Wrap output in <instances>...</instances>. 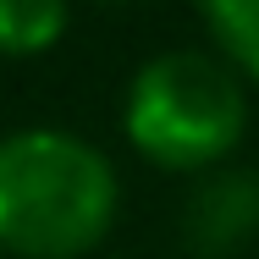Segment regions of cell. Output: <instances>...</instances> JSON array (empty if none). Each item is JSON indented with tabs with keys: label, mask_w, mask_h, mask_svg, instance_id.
<instances>
[{
	"label": "cell",
	"mask_w": 259,
	"mask_h": 259,
	"mask_svg": "<svg viewBox=\"0 0 259 259\" xmlns=\"http://www.w3.org/2000/svg\"><path fill=\"white\" fill-rule=\"evenodd\" d=\"M248 105L237 77L199 50L155 55L127 89V138L165 171H215L237 149Z\"/></svg>",
	"instance_id": "2"
},
{
	"label": "cell",
	"mask_w": 259,
	"mask_h": 259,
	"mask_svg": "<svg viewBox=\"0 0 259 259\" xmlns=\"http://www.w3.org/2000/svg\"><path fill=\"white\" fill-rule=\"evenodd\" d=\"M110 160L55 127L0 144V248L22 259H77L116 221Z\"/></svg>",
	"instance_id": "1"
},
{
	"label": "cell",
	"mask_w": 259,
	"mask_h": 259,
	"mask_svg": "<svg viewBox=\"0 0 259 259\" xmlns=\"http://www.w3.org/2000/svg\"><path fill=\"white\" fill-rule=\"evenodd\" d=\"M199 17H204L209 39L221 45V55L259 83V0H209Z\"/></svg>",
	"instance_id": "4"
},
{
	"label": "cell",
	"mask_w": 259,
	"mask_h": 259,
	"mask_svg": "<svg viewBox=\"0 0 259 259\" xmlns=\"http://www.w3.org/2000/svg\"><path fill=\"white\" fill-rule=\"evenodd\" d=\"M248 237H259V171L215 165L193 182L182 204V243L193 254H237Z\"/></svg>",
	"instance_id": "3"
},
{
	"label": "cell",
	"mask_w": 259,
	"mask_h": 259,
	"mask_svg": "<svg viewBox=\"0 0 259 259\" xmlns=\"http://www.w3.org/2000/svg\"><path fill=\"white\" fill-rule=\"evenodd\" d=\"M66 33V6L55 0H0V55H45Z\"/></svg>",
	"instance_id": "5"
}]
</instances>
